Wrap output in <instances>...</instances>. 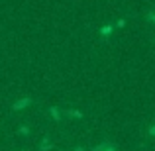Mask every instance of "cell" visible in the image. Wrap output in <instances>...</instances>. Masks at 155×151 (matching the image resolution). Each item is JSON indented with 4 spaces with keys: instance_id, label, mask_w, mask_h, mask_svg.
Listing matches in <instances>:
<instances>
[{
    "instance_id": "6da1fadb",
    "label": "cell",
    "mask_w": 155,
    "mask_h": 151,
    "mask_svg": "<svg viewBox=\"0 0 155 151\" xmlns=\"http://www.w3.org/2000/svg\"><path fill=\"white\" fill-rule=\"evenodd\" d=\"M30 104H31V98H30V96H26V98H20V100H16L14 104H12V110H14V112H20V110L28 108Z\"/></svg>"
},
{
    "instance_id": "7a4b0ae2",
    "label": "cell",
    "mask_w": 155,
    "mask_h": 151,
    "mask_svg": "<svg viewBox=\"0 0 155 151\" xmlns=\"http://www.w3.org/2000/svg\"><path fill=\"white\" fill-rule=\"evenodd\" d=\"M49 112H51V118L55 122H59L61 120V112H59V108H55V106H53V108H49Z\"/></svg>"
},
{
    "instance_id": "3957f363",
    "label": "cell",
    "mask_w": 155,
    "mask_h": 151,
    "mask_svg": "<svg viewBox=\"0 0 155 151\" xmlns=\"http://www.w3.org/2000/svg\"><path fill=\"white\" fill-rule=\"evenodd\" d=\"M110 34H112V26H102V30H100V35H102V38H108Z\"/></svg>"
},
{
    "instance_id": "277c9868",
    "label": "cell",
    "mask_w": 155,
    "mask_h": 151,
    "mask_svg": "<svg viewBox=\"0 0 155 151\" xmlns=\"http://www.w3.org/2000/svg\"><path fill=\"white\" fill-rule=\"evenodd\" d=\"M108 145H110V141H104V143H100V145H96V147H92V151H104Z\"/></svg>"
},
{
    "instance_id": "5b68a950",
    "label": "cell",
    "mask_w": 155,
    "mask_h": 151,
    "mask_svg": "<svg viewBox=\"0 0 155 151\" xmlns=\"http://www.w3.org/2000/svg\"><path fill=\"white\" fill-rule=\"evenodd\" d=\"M47 149H51V143L47 140H43V143L39 145V151H47Z\"/></svg>"
},
{
    "instance_id": "8992f818",
    "label": "cell",
    "mask_w": 155,
    "mask_h": 151,
    "mask_svg": "<svg viewBox=\"0 0 155 151\" xmlns=\"http://www.w3.org/2000/svg\"><path fill=\"white\" fill-rule=\"evenodd\" d=\"M67 114H69V116H75V118H81V116H83V114L77 112V110H67Z\"/></svg>"
},
{
    "instance_id": "52a82bcc",
    "label": "cell",
    "mask_w": 155,
    "mask_h": 151,
    "mask_svg": "<svg viewBox=\"0 0 155 151\" xmlns=\"http://www.w3.org/2000/svg\"><path fill=\"white\" fill-rule=\"evenodd\" d=\"M147 20H149V22H153V24H155V10L147 12Z\"/></svg>"
},
{
    "instance_id": "ba28073f",
    "label": "cell",
    "mask_w": 155,
    "mask_h": 151,
    "mask_svg": "<svg viewBox=\"0 0 155 151\" xmlns=\"http://www.w3.org/2000/svg\"><path fill=\"white\" fill-rule=\"evenodd\" d=\"M147 133L151 137H155V126H149V128H147Z\"/></svg>"
},
{
    "instance_id": "9c48e42d",
    "label": "cell",
    "mask_w": 155,
    "mask_h": 151,
    "mask_svg": "<svg viewBox=\"0 0 155 151\" xmlns=\"http://www.w3.org/2000/svg\"><path fill=\"white\" fill-rule=\"evenodd\" d=\"M20 133H22V136H28V133H30V128H26V126L20 128Z\"/></svg>"
},
{
    "instance_id": "30bf717a",
    "label": "cell",
    "mask_w": 155,
    "mask_h": 151,
    "mask_svg": "<svg viewBox=\"0 0 155 151\" xmlns=\"http://www.w3.org/2000/svg\"><path fill=\"white\" fill-rule=\"evenodd\" d=\"M116 26H118V28H124V26H126V20H118Z\"/></svg>"
},
{
    "instance_id": "8fae6325",
    "label": "cell",
    "mask_w": 155,
    "mask_h": 151,
    "mask_svg": "<svg viewBox=\"0 0 155 151\" xmlns=\"http://www.w3.org/2000/svg\"><path fill=\"white\" fill-rule=\"evenodd\" d=\"M104 151H116V149H114V145H112V143H110V145H108V147H106Z\"/></svg>"
},
{
    "instance_id": "7c38bea8",
    "label": "cell",
    "mask_w": 155,
    "mask_h": 151,
    "mask_svg": "<svg viewBox=\"0 0 155 151\" xmlns=\"http://www.w3.org/2000/svg\"><path fill=\"white\" fill-rule=\"evenodd\" d=\"M75 151H84V149H83V147H77V149H75Z\"/></svg>"
},
{
    "instance_id": "4fadbf2b",
    "label": "cell",
    "mask_w": 155,
    "mask_h": 151,
    "mask_svg": "<svg viewBox=\"0 0 155 151\" xmlns=\"http://www.w3.org/2000/svg\"><path fill=\"white\" fill-rule=\"evenodd\" d=\"M24 151H30V149H24Z\"/></svg>"
}]
</instances>
